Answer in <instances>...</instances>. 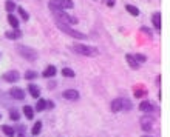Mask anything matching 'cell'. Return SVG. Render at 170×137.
Wrapping results in <instances>:
<instances>
[{
  "instance_id": "6da1fadb",
  "label": "cell",
  "mask_w": 170,
  "mask_h": 137,
  "mask_svg": "<svg viewBox=\"0 0 170 137\" xmlns=\"http://www.w3.org/2000/svg\"><path fill=\"white\" fill-rule=\"evenodd\" d=\"M50 10L54 13V11H65V10H70L74 6L73 0H50L48 3Z\"/></svg>"
},
{
  "instance_id": "7a4b0ae2",
  "label": "cell",
  "mask_w": 170,
  "mask_h": 137,
  "mask_svg": "<svg viewBox=\"0 0 170 137\" xmlns=\"http://www.w3.org/2000/svg\"><path fill=\"white\" fill-rule=\"evenodd\" d=\"M131 109V102L127 99H116L111 102V111L118 112V111H128Z\"/></svg>"
},
{
  "instance_id": "3957f363",
  "label": "cell",
  "mask_w": 170,
  "mask_h": 137,
  "mask_svg": "<svg viewBox=\"0 0 170 137\" xmlns=\"http://www.w3.org/2000/svg\"><path fill=\"white\" fill-rule=\"evenodd\" d=\"M54 19H56V22H60V23H65V25H76L79 22L76 17L68 16L64 11H54Z\"/></svg>"
},
{
  "instance_id": "277c9868",
  "label": "cell",
  "mask_w": 170,
  "mask_h": 137,
  "mask_svg": "<svg viewBox=\"0 0 170 137\" xmlns=\"http://www.w3.org/2000/svg\"><path fill=\"white\" fill-rule=\"evenodd\" d=\"M56 25H57V28H59L60 31H64L65 34H68V36H71V37H74V39H81V40H85V39H87L85 34H82V33H79V31H74L73 28H70V25H65V23H60V22H56Z\"/></svg>"
},
{
  "instance_id": "5b68a950",
  "label": "cell",
  "mask_w": 170,
  "mask_h": 137,
  "mask_svg": "<svg viewBox=\"0 0 170 137\" xmlns=\"http://www.w3.org/2000/svg\"><path fill=\"white\" fill-rule=\"evenodd\" d=\"M73 49H74L76 53L82 54V56H88V57H91V56H97V49L93 48V46H88V45H74Z\"/></svg>"
},
{
  "instance_id": "8992f818",
  "label": "cell",
  "mask_w": 170,
  "mask_h": 137,
  "mask_svg": "<svg viewBox=\"0 0 170 137\" xmlns=\"http://www.w3.org/2000/svg\"><path fill=\"white\" fill-rule=\"evenodd\" d=\"M17 53H19L22 57L28 59V60H36V57H37V53H36L34 49H31V48H28V46H23V45L17 46Z\"/></svg>"
},
{
  "instance_id": "52a82bcc",
  "label": "cell",
  "mask_w": 170,
  "mask_h": 137,
  "mask_svg": "<svg viewBox=\"0 0 170 137\" xmlns=\"http://www.w3.org/2000/svg\"><path fill=\"white\" fill-rule=\"evenodd\" d=\"M10 94H11V97L16 99V100H23V99H25V91H23L22 88H11Z\"/></svg>"
},
{
  "instance_id": "ba28073f",
  "label": "cell",
  "mask_w": 170,
  "mask_h": 137,
  "mask_svg": "<svg viewBox=\"0 0 170 137\" xmlns=\"http://www.w3.org/2000/svg\"><path fill=\"white\" fill-rule=\"evenodd\" d=\"M141 126H142L144 131H150L151 126H153V119H151L150 115H144V117L141 119Z\"/></svg>"
},
{
  "instance_id": "9c48e42d",
  "label": "cell",
  "mask_w": 170,
  "mask_h": 137,
  "mask_svg": "<svg viewBox=\"0 0 170 137\" xmlns=\"http://www.w3.org/2000/svg\"><path fill=\"white\" fill-rule=\"evenodd\" d=\"M19 77H20L19 71H8L3 74V80H6V82H17Z\"/></svg>"
},
{
  "instance_id": "30bf717a",
  "label": "cell",
  "mask_w": 170,
  "mask_h": 137,
  "mask_svg": "<svg viewBox=\"0 0 170 137\" xmlns=\"http://www.w3.org/2000/svg\"><path fill=\"white\" fill-rule=\"evenodd\" d=\"M64 99H67V100H77L79 99V92L76 91V89H67V91H64Z\"/></svg>"
},
{
  "instance_id": "8fae6325",
  "label": "cell",
  "mask_w": 170,
  "mask_h": 137,
  "mask_svg": "<svg viewBox=\"0 0 170 137\" xmlns=\"http://www.w3.org/2000/svg\"><path fill=\"white\" fill-rule=\"evenodd\" d=\"M28 91H30L31 97H34V99H37V97L40 96V89H39V86H36V85H33V83L28 85Z\"/></svg>"
},
{
  "instance_id": "7c38bea8",
  "label": "cell",
  "mask_w": 170,
  "mask_h": 137,
  "mask_svg": "<svg viewBox=\"0 0 170 137\" xmlns=\"http://www.w3.org/2000/svg\"><path fill=\"white\" fill-rule=\"evenodd\" d=\"M151 22H153L155 28L159 31V29H161V13H155V14L151 16Z\"/></svg>"
},
{
  "instance_id": "4fadbf2b",
  "label": "cell",
  "mask_w": 170,
  "mask_h": 137,
  "mask_svg": "<svg viewBox=\"0 0 170 137\" xmlns=\"http://www.w3.org/2000/svg\"><path fill=\"white\" fill-rule=\"evenodd\" d=\"M125 59H127V63L131 66V69H138V66H139V63L136 62V59H135V56H130V54H127L125 56Z\"/></svg>"
},
{
  "instance_id": "5bb4252c",
  "label": "cell",
  "mask_w": 170,
  "mask_h": 137,
  "mask_svg": "<svg viewBox=\"0 0 170 137\" xmlns=\"http://www.w3.org/2000/svg\"><path fill=\"white\" fill-rule=\"evenodd\" d=\"M139 109H141V111H144V112H151L155 108H153V105H151L150 102H141Z\"/></svg>"
},
{
  "instance_id": "9a60e30c",
  "label": "cell",
  "mask_w": 170,
  "mask_h": 137,
  "mask_svg": "<svg viewBox=\"0 0 170 137\" xmlns=\"http://www.w3.org/2000/svg\"><path fill=\"white\" fill-rule=\"evenodd\" d=\"M5 36H6V39H11V40H16V39H19L22 34H20V31L17 29V31H6L5 33Z\"/></svg>"
},
{
  "instance_id": "2e32d148",
  "label": "cell",
  "mask_w": 170,
  "mask_h": 137,
  "mask_svg": "<svg viewBox=\"0 0 170 137\" xmlns=\"http://www.w3.org/2000/svg\"><path fill=\"white\" fill-rule=\"evenodd\" d=\"M23 114H25V117L27 119H33L34 117V109L28 105V106H23Z\"/></svg>"
},
{
  "instance_id": "e0dca14e",
  "label": "cell",
  "mask_w": 170,
  "mask_h": 137,
  "mask_svg": "<svg viewBox=\"0 0 170 137\" xmlns=\"http://www.w3.org/2000/svg\"><path fill=\"white\" fill-rule=\"evenodd\" d=\"M54 76H56V68L54 66H48L44 71V77H54Z\"/></svg>"
},
{
  "instance_id": "ac0fdd59",
  "label": "cell",
  "mask_w": 170,
  "mask_h": 137,
  "mask_svg": "<svg viewBox=\"0 0 170 137\" xmlns=\"http://www.w3.org/2000/svg\"><path fill=\"white\" fill-rule=\"evenodd\" d=\"M8 22H10V25H11L13 28H19V20H17L16 16L10 14V16H8Z\"/></svg>"
},
{
  "instance_id": "d6986e66",
  "label": "cell",
  "mask_w": 170,
  "mask_h": 137,
  "mask_svg": "<svg viewBox=\"0 0 170 137\" xmlns=\"http://www.w3.org/2000/svg\"><path fill=\"white\" fill-rule=\"evenodd\" d=\"M125 10H127L131 16H135V17H136V16H139V10H138L136 6H133V5H127V6H125Z\"/></svg>"
},
{
  "instance_id": "ffe728a7",
  "label": "cell",
  "mask_w": 170,
  "mask_h": 137,
  "mask_svg": "<svg viewBox=\"0 0 170 137\" xmlns=\"http://www.w3.org/2000/svg\"><path fill=\"white\" fill-rule=\"evenodd\" d=\"M40 131H42V122H36L34 126H33V129H31V132L34 135H37V134H40Z\"/></svg>"
},
{
  "instance_id": "44dd1931",
  "label": "cell",
  "mask_w": 170,
  "mask_h": 137,
  "mask_svg": "<svg viewBox=\"0 0 170 137\" xmlns=\"http://www.w3.org/2000/svg\"><path fill=\"white\" fill-rule=\"evenodd\" d=\"M2 131H3L8 137H14V134H16V132H14V129H13L11 126H6V125H3V126H2Z\"/></svg>"
},
{
  "instance_id": "7402d4cb",
  "label": "cell",
  "mask_w": 170,
  "mask_h": 137,
  "mask_svg": "<svg viewBox=\"0 0 170 137\" xmlns=\"http://www.w3.org/2000/svg\"><path fill=\"white\" fill-rule=\"evenodd\" d=\"M5 6H6V11L8 13H13L17 6L14 5V2H13V0H6V2H5Z\"/></svg>"
},
{
  "instance_id": "603a6c76",
  "label": "cell",
  "mask_w": 170,
  "mask_h": 137,
  "mask_svg": "<svg viewBox=\"0 0 170 137\" xmlns=\"http://www.w3.org/2000/svg\"><path fill=\"white\" fill-rule=\"evenodd\" d=\"M45 108H47V100L40 99V100L37 102V105H36V111H44Z\"/></svg>"
},
{
  "instance_id": "cb8c5ba5",
  "label": "cell",
  "mask_w": 170,
  "mask_h": 137,
  "mask_svg": "<svg viewBox=\"0 0 170 137\" xmlns=\"http://www.w3.org/2000/svg\"><path fill=\"white\" fill-rule=\"evenodd\" d=\"M19 117H20L19 111H17V109H11V112H10V119H11V120H14V122H17V120H19Z\"/></svg>"
},
{
  "instance_id": "d4e9b609",
  "label": "cell",
  "mask_w": 170,
  "mask_h": 137,
  "mask_svg": "<svg viewBox=\"0 0 170 137\" xmlns=\"http://www.w3.org/2000/svg\"><path fill=\"white\" fill-rule=\"evenodd\" d=\"M17 11H19V14H20V17L23 19V20H28L30 19V16H28V13L23 10V8H20V6H17Z\"/></svg>"
},
{
  "instance_id": "484cf974",
  "label": "cell",
  "mask_w": 170,
  "mask_h": 137,
  "mask_svg": "<svg viewBox=\"0 0 170 137\" xmlns=\"http://www.w3.org/2000/svg\"><path fill=\"white\" fill-rule=\"evenodd\" d=\"M62 76L64 77H74V71L70 68H65V69H62Z\"/></svg>"
},
{
  "instance_id": "4316f807",
  "label": "cell",
  "mask_w": 170,
  "mask_h": 137,
  "mask_svg": "<svg viewBox=\"0 0 170 137\" xmlns=\"http://www.w3.org/2000/svg\"><path fill=\"white\" fill-rule=\"evenodd\" d=\"M36 77H37V74H36L34 71H27V72H25V79H27V80H33V79H36Z\"/></svg>"
},
{
  "instance_id": "83f0119b",
  "label": "cell",
  "mask_w": 170,
  "mask_h": 137,
  "mask_svg": "<svg viewBox=\"0 0 170 137\" xmlns=\"http://www.w3.org/2000/svg\"><path fill=\"white\" fill-rule=\"evenodd\" d=\"M145 94H147V91H145L144 88H138V89L135 91V97H138V99L142 97V96H145Z\"/></svg>"
},
{
  "instance_id": "f1b7e54d",
  "label": "cell",
  "mask_w": 170,
  "mask_h": 137,
  "mask_svg": "<svg viewBox=\"0 0 170 137\" xmlns=\"http://www.w3.org/2000/svg\"><path fill=\"white\" fill-rule=\"evenodd\" d=\"M135 59H136V62H138V63H139V62H145V56H142V54L135 56Z\"/></svg>"
},
{
  "instance_id": "f546056e",
  "label": "cell",
  "mask_w": 170,
  "mask_h": 137,
  "mask_svg": "<svg viewBox=\"0 0 170 137\" xmlns=\"http://www.w3.org/2000/svg\"><path fill=\"white\" fill-rule=\"evenodd\" d=\"M47 108H54V103L53 102H47Z\"/></svg>"
},
{
  "instance_id": "4dcf8cb0",
  "label": "cell",
  "mask_w": 170,
  "mask_h": 137,
  "mask_svg": "<svg viewBox=\"0 0 170 137\" xmlns=\"http://www.w3.org/2000/svg\"><path fill=\"white\" fill-rule=\"evenodd\" d=\"M142 137H150V135H142Z\"/></svg>"
},
{
  "instance_id": "1f68e13d",
  "label": "cell",
  "mask_w": 170,
  "mask_h": 137,
  "mask_svg": "<svg viewBox=\"0 0 170 137\" xmlns=\"http://www.w3.org/2000/svg\"><path fill=\"white\" fill-rule=\"evenodd\" d=\"M107 2H110V0H107Z\"/></svg>"
}]
</instances>
